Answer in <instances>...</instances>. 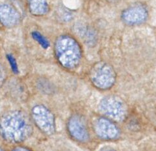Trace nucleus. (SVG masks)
Returning a JSON list of instances; mask_svg holds the SVG:
<instances>
[{
	"mask_svg": "<svg viewBox=\"0 0 156 151\" xmlns=\"http://www.w3.org/2000/svg\"><path fill=\"white\" fill-rule=\"evenodd\" d=\"M0 151H4L2 148H0Z\"/></svg>",
	"mask_w": 156,
	"mask_h": 151,
	"instance_id": "obj_17",
	"label": "nucleus"
},
{
	"mask_svg": "<svg viewBox=\"0 0 156 151\" xmlns=\"http://www.w3.org/2000/svg\"><path fill=\"white\" fill-rule=\"evenodd\" d=\"M5 79V72L3 67L0 66V86H2Z\"/></svg>",
	"mask_w": 156,
	"mask_h": 151,
	"instance_id": "obj_13",
	"label": "nucleus"
},
{
	"mask_svg": "<svg viewBox=\"0 0 156 151\" xmlns=\"http://www.w3.org/2000/svg\"><path fill=\"white\" fill-rule=\"evenodd\" d=\"M32 118L37 127L48 136L55 132V122L54 115L46 106L37 105L32 108Z\"/></svg>",
	"mask_w": 156,
	"mask_h": 151,
	"instance_id": "obj_4",
	"label": "nucleus"
},
{
	"mask_svg": "<svg viewBox=\"0 0 156 151\" xmlns=\"http://www.w3.org/2000/svg\"><path fill=\"white\" fill-rule=\"evenodd\" d=\"M20 15L16 9L8 4L0 5V23L6 27L18 25Z\"/></svg>",
	"mask_w": 156,
	"mask_h": 151,
	"instance_id": "obj_9",
	"label": "nucleus"
},
{
	"mask_svg": "<svg viewBox=\"0 0 156 151\" xmlns=\"http://www.w3.org/2000/svg\"><path fill=\"white\" fill-rule=\"evenodd\" d=\"M67 129L72 138L80 142L89 139V132L85 120L79 115H72L67 123Z\"/></svg>",
	"mask_w": 156,
	"mask_h": 151,
	"instance_id": "obj_7",
	"label": "nucleus"
},
{
	"mask_svg": "<svg viewBox=\"0 0 156 151\" xmlns=\"http://www.w3.org/2000/svg\"><path fill=\"white\" fill-rule=\"evenodd\" d=\"M107 1L111 3H116L119 2L120 0H107Z\"/></svg>",
	"mask_w": 156,
	"mask_h": 151,
	"instance_id": "obj_16",
	"label": "nucleus"
},
{
	"mask_svg": "<svg viewBox=\"0 0 156 151\" xmlns=\"http://www.w3.org/2000/svg\"><path fill=\"white\" fill-rule=\"evenodd\" d=\"M148 18V11L143 5H135L124 9L121 14L122 20L128 26H138Z\"/></svg>",
	"mask_w": 156,
	"mask_h": 151,
	"instance_id": "obj_6",
	"label": "nucleus"
},
{
	"mask_svg": "<svg viewBox=\"0 0 156 151\" xmlns=\"http://www.w3.org/2000/svg\"><path fill=\"white\" fill-rule=\"evenodd\" d=\"M116 73L113 67L105 62H98L91 67L90 79L96 88L100 90H109L116 82Z\"/></svg>",
	"mask_w": 156,
	"mask_h": 151,
	"instance_id": "obj_3",
	"label": "nucleus"
},
{
	"mask_svg": "<svg viewBox=\"0 0 156 151\" xmlns=\"http://www.w3.org/2000/svg\"><path fill=\"white\" fill-rule=\"evenodd\" d=\"M55 55L58 63L66 69H74L79 66L82 57L80 43L69 35H61L55 43Z\"/></svg>",
	"mask_w": 156,
	"mask_h": 151,
	"instance_id": "obj_2",
	"label": "nucleus"
},
{
	"mask_svg": "<svg viewBox=\"0 0 156 151\" xmlns=\"http://www.w3.org/2000/svg\"><path fill=\"white\" fill-rule=\"evenodd\" d=\"M94 130L99 138L105 140L115 139L119 136V128L111 121L104 118L95 120Z\"/></svg>",
	"mask_w": 156,
	"mask_h": 151,
	"instance_id": "obj_8",
	"label": "nucleus"
},
{
	"mask_svg": "<svg viewBox=\"0 0 156 151\" xmlns=\"http://www.w3.org/2000/svg\"><path fill=\"white\" fill-rule=\"evenodd\" d=\"M32 132L27 117L20 111H9L0 118V135L9 143H20Z\"/></svg>",
	"mask_w": 156,
	"mask_h": 151,
	"instance_id": "obj_1",
	"label": "nucleus"
},
{
	"mask_svg": "<svg viewBox=\"0 0 156 151\" xmlns=\"http://www.w3.org/2000/svg\"><path fill=\"white\" fill-rule=\"evenodd\" d=\"M102 113L116 121H123L127 114L126 106L119 97L108 96L102 99L99 105Z\"/></svg>",
	"mask_w": 156,
	"mask_h": 151,
	"instance_id": "obj_5",
	"label": "nucleus"
},
{
	"mask_svg": "<svg viewBox=\"0 0 156 151\" xmlns=\"http://www.w3.org/2000/svg\"><path fill=\"white\" fill-rule=\"evenodd\" d=\"M100 151H116V150L111 147H104L103 149H101Z\"/></svg>",
	"mask_w": 156,
	"mask_h": 151,
	"instance_id": "obj_15",
	"label": "nucleus"
},
{
	"mask_svg": "<svg viewBox=\"0 0 156 151\" xmlns=\"http://www.w3.org/2000/svg\"><path fill=\"white\" fill-rule=\"evenodd\" d=\"M12 151H30V150L23 147H16L15 149H14Z\"/></svg>",
	"mask_w": 156,
	"mask_h": 151,
	"instance_id": "obj_14",
	"label": "nucleus"
},
{
	"mask_svg": "<svg viewBox=\"0 0 156 151\" xmlns=\"http://www.w3.org/2000/svg\"><path fill=\"white\" fill-rule=\"evenodd\" d=\"M29 9L33 16H44L49 11L47 0H28Z\"/></svg>",
	"mask_w": 156,
	"mask_h": 151,
	"instance_id": "obj_10",
	"label": "nucleus"
},
{
	"mask_svg": "<svg viewBox=\"0 0 156 151\" xmlns=\"http://www.w3.org/2000/svg\"><path fill=\"white\" fill-rule=\"evenodd\" d=\"M33 38L41 46L43 49H48L50 47V42L38 31H33L31 33Z\"/></svg>",
	"mask_w": 156,
	"mask_h": 151,
	"instance_id": "obj_11",
	"label": "nucleus"
},
{
	"mask_svg": "<svg viewBox=\"0 0 156 151\" xmlns=\"http://www.w3.org/2000/svg\"><path fill=\"white\" fill-rule=\"evenodd\" d=\"M7 60L9 62L10 66H11L12 72L14 74H18L19 73V70H18V66L15 58H14V56L12 55L11 54H8L7 55Z\"/></svg>",
	"mask_w": 156,
	"mask_h": 151,
	"instance_id": "obj_12",
	"label": "nucleus"
}]
</instances>
